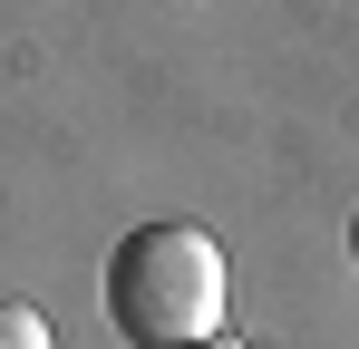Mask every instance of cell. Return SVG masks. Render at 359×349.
Listing matches in <instances>:
<instances>
[{
  "label": "cell",
  "instance_id": "6da1fadb",
  "mask_svg": "<svg viewBox=\"0 0 359 349\" xmlns=\"http://www.w3.org/2000/svg\"><path fill=\"white\" fill-rule=\"evenodd\" d=\"M224 320V252L204 224H136L107 252V330L126 349H194Z\"/></svg>",
  "mask_w": 359,
  "mask_h": 349
},
{
  "label": "cell",
  "instance_id": "7a4b0ae2",
  "mask_svg": "<svg viewBox=\"0 0 359 349\" xmlns=\"http://www.w3.org/2000/svg\"><path fill=\"white\" fill-rule=\"evenodd\" d=\"M0 349H49V320L29 301H0Z\"/></svg>",
  "mask_w": 359,
  "mask_h": 349
},
{
  "label": "cell",
  "instance_id": "3957f363",
  "mask_svg": "<svg viewBox=\"0 0 359 349\" xmlns=\"http://www.w3.org/2000/svg\"><path fill=\"white\" fill-rule=\"evenodd\" d=\"M194 349H243V340H224V330H214V340H194Z\"/></svg>",
  "mask_w": 359,
  "mask_h": 349
},
{
  "label": "cell",
  "instance_id": "277c9868",
  "mask_svg": "<svg viewBox=\"0 0 359 349\" xmlns=\"http://www.w3.org/2000/svg\"><path fill=\"white\" fill-rule=\"evenodd\" d=\"M350 252H359V214H350Z\"/></svg>",
  "mask_w": 359,
  "mask_h": 349
}]
</instances>
